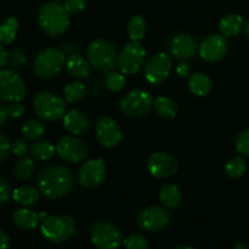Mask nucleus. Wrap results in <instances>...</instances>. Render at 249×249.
<instances>
[{"label":"nucleus","instance_id":"nucleus-32","mask_svg":"<svg viewBox=\"0 0 249 249\" xmlns=\"http://www.w3.org/2000/svg\"><path fill=\"white\" fill-rule=\"evenodd\" d=\"M65 100L68 104H74L80 101L85 96V87L80 82H72L67 84L63 89Z\"/></svg>","mask_w":249,"mask_h":249},{"label":"nucleus","instance_id":"nucleus-16","mask_svg":"<svg viewBox=\"0 0 249 249\" xmlns=\"http://www.w3.org/2000/svg\"><path fill=\"white\" fill-rule=\"evenodd\" d=\"M56 152L61 160L71 163H79L87 158L88 146L75 135L65 136L58 141Z\"/></svg>","mask_w":249,"mask_h":249},{"label":"nucleus","instance_id":"nucleus-29","mask_svg":"<svg viewBox=\"0 0 249 249\" xmlns=\"http://www.w3.org/2000/svg\"><path fill=\"white\" fill-rule=\"evenodd\" d=\"M129 36L131 40L140 41L145 38L146 34V21L141 15H134L128 23Z\"/></svg>","mask_w":249,"mask_h":249},{"label":"nucleus","instance_id":"nucleus-12","mask_svg":"<svg viewBox=\"0 0 249 249\" xmlns=\"http://www.w3.org/2000/svg\"><path fill=\"white\" fill-rule=\"evenodd\" d=\"M172 68V57L167 53H160L147 61L143 70V75L150 84L157 85L169 77Z\"/></svg>","mask_w":249,"mask_h":249},{"label":"nucleus","instance_id":"nucleus-15","mask_svg":"<svg viewBox=\"0 0 249 249\" xmlns=\"http://www.w3.org/2000/svg\"><path fill=\"white\" fill-rule=\"evenodd\" d=\"M199 55L207 62H219L229 51L228 39L224 34H211L199 44Z\"/></svg>","mask_w":249,"mask_h":249},{"label":"nucleus","instance_id":"nucleus-37","mask_svg":"<svg viewBox=\"0 0 249 249\" xmlns=\"http://www.w3.org/2000/svg\"><path fill=\"white\" fill-rule=\"evenodd\" d=\"M9 63L14 68H22L27 65V56L22 50L15 49L9 57Z\"/></svg>","mask_w":249,"mask_h":249},{"label":"nucleus","instance_id":"nucleus-41","mask_svg":"<svg viewBox=\"0 0 249 249\" xmlns=\"http://www.w3.org/2000/svg\"><path fill=\"white\" fill-rule=\"evenodd\" d=\"M87 6V0H66L65 7L68 12H80Z\"/></svg>","mask_w":249,"mask_h":249},{"label":"nucleus","instance_id":"nucleus-30","mask_svg":"<svg viewBox=\"0 0 249 249\" xmlns=\"http://www.w3.org/2000/svg\"><path fill=\"white\" fill-rule=\"evenodd\" d=\"M18 21L15 17H9L0 24V41L4 44H11L16 38Z\"/></svg>","mask_w":249,"mask_h":249},{"label":"nucleus","instance_id":"nucleus-23","mask_svg":"<svg viewBox=\"0 0 249 249\" xmlns=\"http://www.w3.org/2000/svg\"><path fill=\"white\" fill-rule=\"evenodd\" d=\"M245 22L240 15H226L219 22V29L225 36H236L242 32Z\"/></svg>","mask_w":249,"mask_h":249},{"label":"nucleus","instance_id":"nucleus-47","mask_svg":"<svg viewBox=\"0 0 249 249\" xmlns=\"http://www.w3.org/2000/svg\"><path fill=\"white\" fill-rule=\"evenodd\" d=\"M236 249H248V246L245 245V243H238V245L235 246Z\"/></svg>","mask_w":249,"mask_h":249},{"label":"nucleus","instance_id":"nucleus-49","mask_svg":"<svg viewBox=\"0 0 249 249\" xmlns=\"http://www.w3.org/2000/svg\"><path fill=\"white\" fill-rule=\"evenodd\" d=\"M245 29H246V34H247L248 39H249V21L247 22V24L245 26Z\"/></svg>","mask_w":249,"mask_h":249},{"label":"nucleus","instance_id":"nucleus-48","mask_svg":"<svg viewBox=\"0 0 249 249\" xmlns=\"http://www.w3.org/2000/svg\"><path fill=\"white\" fill-rule=\"evenodd\" d=\"M177 249H194V247H191V246H178Z\"/></svg>","mask_w":249,"mask_h":249},{"label":"nucleus","instance_id":"nucleus-20","mask_svg":"<svg viewBox=\"0 0 249 249\" xmlns=\"http://www.w3.org/2000/svg\"><path fill=\"white\" fill-rule=\"evenodd\" d=\"M68 73L75 79H85L90 74V62L78 53H71L66 61Z\"/></svg>","mask_w":249,"mask_h":249},{"label":"nucleus","instance_id":"nucleus-28","mask_svg":"<svg viewBox=\"0 0 249 249\" xmlns=\"http://www.w3.org/2000/svg\"><path fill=\"white\" fill-rule=\"evenodd\" d=\"M34 172V162L32 158L22 157L21 160H17L12 168L14 177L17 180H28L33 175Z\"/></svg>","mask_w":249,"mask_h":249},{"label":"nucleus","instance_id":"nucleus-36","mask_svg":"<svg viewBox=\"0 0 249 249\" xmlns=\"http://www.w3.org/2000/svg\"><path fill=\"white\" fill-rule=\"evenodd\" d=\"M235 146L237 152L243 156H249V129L241 131L235 140Z\"/></svg>","mask_w":249,"mask_h":249},{"label":"nucleus","instance_id":"nucleus-25","mask_svg":"<svg viewBox=\"0 0 249 249\" xmlns=\"http://www.w3.org/2000/svg\"><path fill=\"white\" fill-rule=\"evenodd\" d=\"M12 198L21 206H33L39 201V191L32 186H21L15 190Z\"/></svg>","mask_w":249,"mask_h":249},{"label":"nucleus","instance_id":"nucleus-40","mask_svg":"<svg viewBox=\"0 0 249 249\" xmlns=\"http://www.w3.org/2000/svg\"><path fill=\"white\" fill-rule=\"evenodd\" d=\"M10 197H11V189H10L9 182L0 178V206L6 203Z\"/></svg>","mask_w":249,"mask_h":249},{"label":"nucleus","instance_id":"nucleus-42","mask_svg":"<svg viewBox=\"0 0 249 249\" xmlns=\"http://www.w3.org/2000/svg\"><path fill=\"white\" fill-rule=\"evenodd\" d=\"M6 109L7 113H9V117H11V118H19L24 113V107L23 105L19 104V101L12 102L11 105H9L6 107Z\"/></svg>","mask_w":249,"mask_h":249},{"label":"nucleus","instance_id":"nucleus-39","mask_svg":"<svg viewBox=\"0 0 249 249\" xmlns=\"http://www.w3.org/2000/svg\"><path fill=\"white\" fill-rule=\"evenodd\" d=\"M10 150H11V145H10V140L5 134L0 133V163L9 156Z\"/></svg>","mask_w":249,"mask_h":249},{"label":"nucleus","instance_id":"nucleus-26","mask_svg":"<svg viewBox=\"0 0 249 249\" xmlns=\"http://www.w3.org/2000/svg\"><path fill=\"white\" fill-rule=\"evenodd\" d=\"M155 111L158 116L163 117V118L172 119L177 116L178 113V105L173 101L172 99L165 96H158L155 100Z\"/></svg>","mask_w":249,"mask_h":249},{"label":"nucleus","instance_id":"nucleus-10","mask_svg":"<svg viewBox=\"0 0 249 249\" xmlns=\"http://www.w3.org/2000/svg\"><path fill=\"white\" fill-rule=\"evenodd\" d=\"M26 84L18 74L10 70L0 71V100L1 101H21L26 97Z\"/></svg>","mask_w":249,"mask_h":249},{"label":"nucleus","instance_id":"nucleus-31","mask_svg":"<svg viewBox=\"0 0 249 249\" xmlns=\"http://www.w3.org/2000/svg\"><path fill=\"white\" fill-rule=\"evenodd\" d=\"M31 153L34 158L40 160H50L56 153V147L49 141H36L32 145Z\"/></svg>","mask_w":249,"mask_h":249},{"label":"nucleus","instance_id":"nucleus-24","mask_svg":"<svg viewBox=\"0 0 249 249\" xmlns=\"http://www.w3.org/2000/svg\"><path fill=\"white\" fill-rule=\"evenodd\" d=\"M160 201L165 208L175 209L181 203V192L175 185L167 184L160 189Z\"/></svg>","mask_w":249,"mask_h":249},{"label":"nucleus","instance_id":"nucleus-8","mask_svg":"<svg viewBox=\"0 0 249 249\" xmlns=\"http://www.w3.org/2000/svg\"><path fill=\"white\" fill-rule=\"evenodd\" d=\"M91 242L100 249H113L123 243V235L114 224L106 220H99L92 224L90 231Z\"/></svg>","mask_w":249,"mask_h":249},{"label":"nucleus","instance_id":"nucleus-27","mask_svg":"<svg viewBox=\"0 0 249 249\" xmlns=\"http://www.w3.org/2000/svg\"><path fill=\"white\" fill-rule=\"evenodd\" d=\"M22 134L28 140H39L45 134V125L40 119H28L22 125Z\"/></svg>","mask_w":249,"mask_h":249},{"label":"nucleus","instance_id":"nucleus-22","mask_svg":"<svg viewBox=\"0 0 249 249\" xmlns=\"http://www.w3.org/2000/svg\"><path fill=\"white\" fill-rule=\"evenodd\" d=\"M189 89L195 96L204 97L211 92L212 80L211 78L203 72H195L190 75Z\"/></svg>","mask_w":249,"mask_h":249},{"label":"nucleus","instance_id":"nucleus-5","mask_svg":"<svg viewBox=\"0 0 249 249\" xmlns=\"http://www.w3.org/2000/svg\"><path fill=\"white\" fill-rule=\"evenodd\" d=\"M88 60L90 65L101 72L114 70L118 65V53L112 43L105 39H96L88 46Z\"/></svg>","mask_w":249,"mask_h":249},{"label":"nucleus","instance_id":"nucleus-13","mask_svg":"<svg viewBox=\"0 0 249 249\" xmlns=\"http://www.w3.org/2000/svg\"><path fill=\"white\" fill-rule=\"evenodd\" d=\"M106 165L102 158L87 160L78 173V182L85 189H95L106 179Z\"/></svg>","mask_w":249,"mask_h":249},{"label":"nucleus","instance_id":"nucleus-7","mask_svg":"<svg viewBox=\"0 0 249 249\" xmlns=\"http://www.w3.org/2000/svg\"><path fill=\"white\" fill-rule=\"evenodd\" d=\"M155 100L152 95L142 89H136L124 95L119 101V109L122 113L130 118H140L150 113Z\"/></svg>","mask_w":249,"mask_h":249},{"label":"nucleus","instance_id":"nucleus-33","mask_svg":"<svg viewBox=\"0 0 249 249\" xmlns=\"http://www.w3.org/2000/svg\"><path fill=\"white\" fill-rule=\"evenodd\" d=\"M105 85L109 91H121L125 85V77H124L123 72H118V71L111 70L106 72L105 75Z\"/></svg>","mask_w":249,"mask_h":249},{"label":"nucleus","instance_id":"nucleus-14","mask_svg":"<svg viewBox=\"0 0 249 249\" xmlns=\"http://www.w3.org/2000/svg\"><path fill=\"white\" fill-rule=\"evenodd\" d=\"M96 139L106 148L116 147L123 140L121 126L109 116H102L96 122Z\"/></svg>","mask_w":249,"mask_h":249},{"label":"nucleus","instance_id":"nucleus-3","mask_svg":"<svg viewBox=\"0 0 249 249\" xmlns=\"http://www.w3.org/2000/svg\"><path fill=\"white\" fill-rule=\"evenodd\" d=\"M40 221L41 235L51 243H63L77 233V223L72 216L66 214L46 215Z\"/></svg>","mask_w":249,"mask_h":249},{"label":"nucleus","instance_id":"nucleus-4","mask_svg":"<svg viewBox=\"0 0 249 249\" xmlns=\"http://www.w3.org/2000/svg\"><path fill=\"white\" fill-rule=\"evenodd\" d=\"M66 55L56 48L45 49L36 55L33 63V72L38 79L49 80L55 78L66 65Z\"/></svg>","mask_w":249,"mask_h":249},{"label":"nucleus","instance_id":"nucleus-19","mask_svg":"<svg viewBox=\"0 0 249 249\" xmlns=\"http://www.w3.org/2000/svg\"><path fill=\"white\" fill-rule=\"evenodd\" d=\"M63 126L72 135L82 136L89 130L90 122L82 111L72 109L63 116Z\"/></svg>","mask_w":249,"mask_h":249},{"label":"nucleus","instance_id":"nucleus-11","mask_svg":"<svg viewBox=\"0 0 249 249\" xmlns=\"http://www.w3.org/2000/svg\"><path fill=\"white\" fill-rule=\"evenodd\" d=\"M170 214L163 207L151 206L140 211L138 215V224L142 230L147 232L162 231L169 224Z\"/></svg>","mask_w":249,"mask_h":249},{"label":"nucleus","instance_id":"nucleus-43","mask_svg":"<svg viewBox=\"0 0 249 249\" xmlns=\"http://www.w3.org/2000/svg\"><path fill=\"white\" fill-rule=\"evenodd\" d=\"M190 71H191V68H190V65L186 62V61H182L181 63H179L177 67V73L179 77H187V75L190 74Z\"/></svg>","mask_w":249,"mask_h":249},{"label":"nucleus","instance_id":"nucleus-46","mask_svg":"<svg viewBox=\"0 0 249 249\" xmlns=\"http://www.w3.org/2000/svg\"><path fill=\"white\" fill-rule=\"evenodd\" d=\"M7 118H9V113H7L6 107H5L2 104H0V126L6 124Z\"/></svg>","mask_w":249,"mask_h":249},{"label":"nucleus","instance_id":"nucleus-34","mask_svg":"<svg viewBox=\"0 0 249 249\" xmlns=\"http://www.w3.org/2000/svg\"><path fill=\"white\" fill-rule=\"evenodd\" d=\"M246 169H247V164L246 160L242 157L237 156L233 157L232 160H229L225 165V173L229 178L231 179H237V178L242 177L245 174Z\"/></svg>","mask_w":249,"mask_h":249},{"label":"nucleus","instance_id":"nucleus-18","mask_svg":"<svg viewBox=\"0 0 249 249\" xmlns=\"http://www.w3.org/2000/svg\"><path fill=\"white\" fill-rule=\"evenodd\" d=\"M147 169L156 179H168L177 174L178 162L169 153L156 152L148 158Z\"/></svg>","mask_w":249,"mask_h":249},{"label":"nucleus","instance_id":"nucleus-17","mask_svg":"<svg viewBox=\"0 0 249 249\" xmlns=\"http://www.w3.org/2000/svg\"><path fill=\"white\" fill-rule=\"evenodd\" d=\"M198 49L199 45L196 38L192 34L185 32L175 34L169 43L170 53L180 62L194 58Z\"/></svg>","mask_w":249,"mask_h":249},{"label":"nucleus","instance_id":"nucleus-21","mask_svg":"<svg viewBox=\"0 0 249 249\" xmlns=\"http://www.w3.org/2000/svg\"><path fill=\"white\" fill-rule=\"evenodd\" d=\"M12 221L15 225L23 230H31L38 226L40 218L39 214L28 208H19L12 213Z\"/></svg>","mask_w":249,"mask_h":249},{"label":"nucleus","instance_id":"nucleus-1","mask_svg":"<svg viewBox=\"0 0 249 249\" xmlns=\"http://www.w3.org/2000/svg\"><path fill=\"white\" fill-rule=\"evenodd\" d=\"M36 184L44 197L58 199L73 189V175L65 165H50L41 170Z\"/></svg>","mask_w":249,"mask_h":249},{"label":"nucleus","instance_id":"nucleus-35","mask_svg":"<svg viewBox=\"0 0 249 249\" xmlns=\"http://www.w3.org/2000/svg\"><path fill=\"white\" fill-rule=\"evenodd\" d=\"M123 245L129 249H146L148 247V242L145 236L140 233H133L123 240Z\"/></svg>","mask_w":249,"mask_h":249},{"label":"nucleus","instance_id":"nucleus-9","mask_svg":"<svg viewBox=\"0 0 249 249\" xmlns=\"http://www.w3.org/2000/svg\"><path fill=\"white\" fill-rule=\"evenodd\" d=\"M146 57V50L140 41L131 40L126 43L118 55V67L124 74H135Z\"/></svg>","mask_w":249,"mask_h":249},{"label":"nucleus","instance_id":"nucleus-38","mask_svg":"<svg viewBox=\"0 0 249 249\" xmlns=\"http://www.w3.org/2000/svg\"><path fill=\"white\" fill-rule=\"evenodd\" d=\"M11 150L12 152L15 153V156L22 158V157H26L27 153H28L29 147H28V143H27V141L24 140V139H16V140L14 141V143H12Z\"/></svg>","mask_w":249,"mask_h":249},{"label":"nucleus","instance_id":"nucleus-2","mask_svg":"<svg viewBox=\"0 0 249 249\" xmlns=\"http://www.w3.org/2000/svg\"><path fill=\"white\" fill-rule=\"evenodd\" d=\"M38 22L48 36H60L70 27V12L60 2H46L39 10Z\"/></svg>","mask_w":249,"mask_h":249},{"label":"nucleus","instance_id":"nucleus-6","mask_svg":"<svg viewBox=\"0 0 249 249\" xmlns=\"http://www.w3.org/2000/svg\"><path fill=\"white\" fill-rule=\"evenodd\" d=\"M33 107L39 118L46 122H55L66 114V100L48 91H39L34 96Z\"/></svg>","mask_w":249,"mask_h":249},{"label":"nucleus","instance_id":"nucleus-45","mask_svg":"<svg viewBox=\"0 0 249 249\" xmlns=\"http://www.w3.org/2000/svg\"><path fill=\"white\" fill-rule=\"evenodd\" d=\"M10 237L4 230H0V249H5L9 247Z\"/></svg>","mask_w":249,"mask_h":249},{"label":"nucleus","instance_id":"nucleus-44","mask_svg":"<svg viewBox=\"0 0 249 249\" xmlns=\"http://www.w3.org/2000/svg\"><path fill=\"white\" fill-rule=\"evenodd\" d=\"M9 57H10L9 53H7V51L0 45V68L5 67V66L9 63Z\"/></svg>","mask_w":249,"mask_h":249}]
</instances>
